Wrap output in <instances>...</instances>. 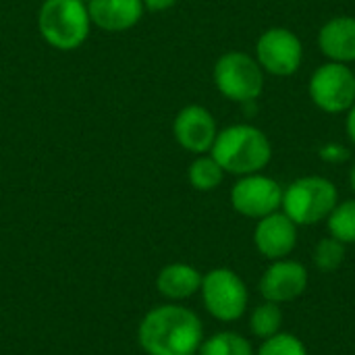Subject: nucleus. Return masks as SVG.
<instances>
[{
    "label": "nucleus",
    "instance_id": "obj_4",
    "mask_svg": "<svg viewBox=\"0 0 355 355\" xmlns=\"http://www.w3.org/2000/svg\"><path fill=\"white\" fill-rule=\"evenodd\" d=\"M339 204V191L333 181L324 177H302L283 189V212L300 227L327 220Z\"/></svg>",
    "mask_w": 355,
    "mask_h": 355
},
{
    "label": "nucleus",
    "instance_id": "obj_6",
    "mask_svg": "<svg viewBox=\"0 0 355 355\" xmlns=\"http://www.w3.org/2000/svg\"><path fill=\"white\" fill-rule=\"evenodd\" d=\"M216 89L233 102H252L264 89V73L245 52H227L214 64Z\"/></svg>",
    "mask_w": 355,
    "mask_h": 355
},
{
    "label": "nucleus",
    "instance_id": "obj_3",
    "mask_svg": "<svg viewBox=\"0 0 355 355\" xmlns=\"http://www.w3.org/2000/svg\"><path fill=\"white\" fill-rule=\"evenodd\" d=\"M92 19L81 0H44L37 12V29L56 50H75L89 35Z\"/></svg>",
    "mask_w": 355,
    "mask_h": 355
},
{
    "label": "nucleus",
    "instance_id": "obj_12",
    "mask_svg": "<svg viewBox=\"0 0 355 355\" xmlns=\"http://www.w3.org/2000/svg\"><path fill=\"white\" fill-rule=\"evenodd\" d=\"M256 250L268 260L287 258L297 245V225L285 212H272L258 220L254 231Z\"/></svg>",
    "mask_w": 355,
    "mask_h": 355
},
{
    "label": "nucleus",
    "instance_id": "obj_20",
    "mask_svg": "<svg viewBox=\"0 0 355 355\" xmlns=\"http://www.w3.org/2000/svg\"><path fill=\"white\" fill-rule=\"evenodd\" d=\"M345 260V243L335 237H324L314 248V264L320 272H335Z\"/></svg>",
    "mask_w": 355,
    "mask_h": 355
},
{
    "label": "nucleus",
    "instance_id": "obj_15",
    "mask_svg": "<svg viewBox=\"0 0 355 355\" xmlns=\"http://www.w3.org/2000/svg\"><path fill=\"white\" fill-rule=\"evenodd\" d=\"M202 277L198 268H193L191 264H183V262H175L164 266L158 277H156V287L160 291V295H164L166 300L173 302H183L189 300L191 295H196L202 287Z\"/></svg>",
    "mask_w": 355,
    "mask_h": 355
},
{
    "label": "nucleus",
    "instance_id": "obj_1",
    "mask_svg": "<svg viewBox=\"0 0 355 355\" xmlns=\"http://www.w3.org/2000/svg\"><path fill=\"white\" fill-rule=\"evenodd\" d=\"M137 339L148 355H191L204 341V327L189 308L164 304L141 318Z\"/></svg>",
    "mask_w": 355,
    "mask_h": 355
},
{
    "label": "nucleus",
    "instance_id": "obj_10",
    "mask_svg": "<svg viewBox=\"0 0 355 355\" xmlns=\"http://www.w3.org/2000/svg\"><path fill=\"white\" fill-rule=\"evenodd\" d=\"M308 289V270L295 260H275L260 279V293L264 302L287 304L297 300Z\"/></svg>",
    "mask_w": 355,
    "mask_h": 355
},
{
    "label": "nucleus",
    "instance_id": "obj_19",
    "mask_svg": "<svg viewBox=\"0 0 355 355\" xmlns=\"http://www.w3.org/2000/svg\"><path fill=\"white\" fill-rule=\"evenodd\" d=\"M331 237L339 239L345 245L355 243V200H347L335 206L327 218Z\"/></svg>",
    "mask_w": 355,
    "mask_h": 355
},
{
    "label": "nucleus",
    "instance_id": "obj_7",
    "mask_svg": "<svg viewBox=\"0 0 355 355\" xmlns=\"http://www.w3.org/2000/svg\"><path fill=\"white\" fill-rule=\"evenodd\" d=\"M312 102L331 114L349 110L355 102V73L343 62L318 67L310 79Z\"/></svg>",
    "mask_w": 355,
    "mask_h": 355
},
{
    "label": "nucleus",
    "instance_id": "obj_23",
    "mask_svg": "<svg viewBox=\"0 0 355 355\" xmlns=\"http://www.w3.org/2000/svg\"><path fill=\"white\" fill-rule=\"evenodd\" d=\"M347 133H349L352 141L355 144V102L354 106L349 108V114H347Z\"/></svg>",
    "mask_w": 355,
    "mask_h": 355
},
{
    "label": "nucleus",
    "instance_id": "obj_2",
    "mask_svg": "<svg viewBox=\"0 0 355 355\" xmlns=\"http://www.w3.org/2000/svg\"><path fill=\"white\" fill-rule=\"evenodd\" d=\"M210 156L231 175L260 173L272 158L268 137L252 125H231L216 133Z\"/></svg>",
    "mask_w": 355,
    "mask_h": 355
},
{
    "label": "nucleus",
    "instance_id": "obj_14",
    "mask_svg": "<svg viewBox=\"0 0 355 355\" xmlns=\"http://www.w3.org/2000/svg\"><path fill=\"white\" fill-rule=\"evenodd\" d=\"M318 46L331 62L355 60V17H333L318 33Z\"/></svg>",
    "mask_w": 355,
    "mask_h": 355
},
{
    "label": "nucleus",
    "instance_id": "obj_13",
    "mask_svg": "<svg viewBox=\"0 0 355 355\" xmlns=\"http://www.w3.org/2000/svg\"><path fill=\"white\" fill-rule=\"evenodd\" d=\"M146 6L144 0H89L87 12L92 25L104 31H127L139 23Z\"/></svg>",
    "mask_w": 355,
    "mask_h": 355
},
{
    "label": "nucleus",
    "instance_id": "obj_22",
    "mask_svg": "<svg viewBox=\"0 0 355 355\" xmlns=\"http://www.w3.org/2000/svg\"><path fill=\"white\" fill-rule=\"evenodd\" d=\"M179 0H144V6L148 8V10H166V8H171V6H175Z\"/></svg>",
    "mask_w": 355,
    "mask_h": 355
},
{
    "label": "nucleus",
    "instance_id": "obj_5",
    "mask_svg": "<svg viewBox=\"0 0 355 355\" xmlns=\"http://www.w3.org/2000/svg\"><path fill=\"white\" fill-rule=\"evenodd\" d=\"M200 293L208 314L220 322H235L248 310V287L231 268H214L206 272L202 277Z\"/></svg>",
    "mask_w": 355,
    "mask_h": 355
},
{
    "label": "nucleus",
    "instance_id": "obj_17",
    "mask_svg": "<svg viewBox=\"0 0 355 355\" xmlns=\"http://www.w3.org/2000/svg\"><path fill=\"white\" fill-rule=\"evenodd\" d=\"M189 183L193 189L198 191H212L223 183L225 171L223 166L212 158V156H204L200 154V158H196L189 166Z\"/></svg>",
    "mask_w": 355,
    "mask_h": 355
},
{
    "label": "nucleus",
    "instance_id": "obj_26",
    "mask_svg": "<svg viewBox=\"0 0 355 355\" xmlns=\"http://www.w3.org/2000/svg\"><path fill=\"white\" fill-rule=\"evenodd\" d=\"M191 355H200V354H198V352H196V354H191Z\"/></svg>",
    "mask_w": 355,
    "mask_h": 355
},
{
    "label": "nucleus",
    "instance_id": "obj_21",
    "mask_svg": "<svg viewBox=\"0 0 355 355\" xmlns=\"http://www.w3.org/2000/svg\"><path fill=\"white\" fill-rule=\"evenodd\" d=\"M258 355H308V349L295 335L277 333L262 341Z\"/></svg>",
    "mask_w": 355,
    "mask_h": 355
},
{
    "label": "nucleus",
    "instance_id": "obj_9",
    "mask_svg": "<svg viewBox=\"0 0 355 355\" xmlns=\"http://www.w3.org/2000/svg\"><path fill=\"white\" fill-rule=\"evenodd\" d=\"M256 54L262 71H268L277 77H287L302 67L304 48L291 29L272 27L258 37Z\"/></svg>",
    "mask_w": 355,
    "mask_h": 355
},
{
    "label": "nucleus",
    "instance_id": "obj_25",
    "mask_svg": "<svg viewBox=\"0 0 355 355\" xmlns=\"http://www.w3.org/2000/svg\"><path fill=\"white\" fill-rule=\"evenodd\" d=\"M81 2H85V4H87V2H89V0H81Z\"/></svg>",
    "mask_w": 355,
    "mask_h": 355
},
{
    "label": "nucleus",
    "instance_id": "obj_11",
    "mask_svg": "<svg viewBox=\"0 0 355 355\" xmlns=\"http://www.w3.org/2000/svg\"><path fill=\"white\" fill-rule=\"evenodd\" d=\"M173 133L177 144L193 154H206L212 150V144L216 139V121L204 106L191 104L179 110L173 123Z\"/></svg>",
    "mask_w": 355,
    "mask_h": 355
},
{
    "label": "nucleus",
    "instance_id": "obj_24",
    "mask_svg": "<svg viewBox=\"0 0 355 355\" xmlns=\"http://www.w3.org/2000/svg\"><path fill=\"white\" fill-rule=\"evenodd\" d=\"M349 183H352V189H354L355 193V164L352 166V173H349Z\"/></svg>",
    "mask_w": 355,
    "mask_h": 355
},
{
    "label": "nucleus",
    "instance_id": "obj_8",
    "mask_svg": "<svg viewBox=\"0 0 355 355\" xmlns=\"http://www.w3.org/2000/svg\"><path fill=\"white\" fill-rule=\"evenodd\" d=\"M283 204V187L260 173L241 177L231 189V206L248 218H264L277 212Z\"/></svg>",
    "mask_w": 355,
    "mask_h": 355
},
{
    "label": "nucleus",
    "instance_id": "obj_18",
    "mask_svg": "<svg viewBox=\"0 0 355 355\" xmlns=\"http://www.w3.org/2000/svg\"><path fill=\"white\" fill-rule=\"evenodd\" d=\"M281 327H283V312H281L279 304L264 302L254 308V312L250 316V331L254 337L264 341V339L281 333Z\"/></svg>",
    "mask_w": 355,
    "mask_h": 355
},
{
    "label": "nucleus",
    "instance_id": "obj_16",
    "mask_svg": "<svg viewBox=\"0 0 355 355\" xmlns=\"http://www.w3.org/2000/svg\"><path fill=\"white\" fill-rule=\"evenodd\" d=\"M200 355H254V347L252 343L239 335V333H233V331H223V333H216L208 339L202 341Z\"/></svg>",
    "mask_w": 355,
    "mask_h": 355
}]
</instances>
